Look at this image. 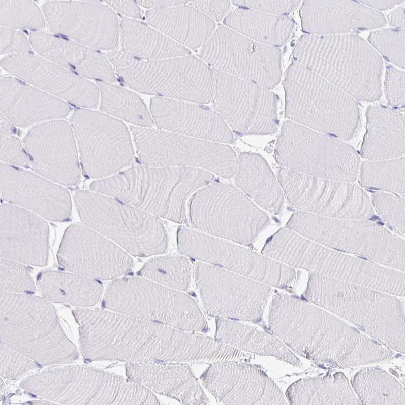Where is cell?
Instances as JSON below:
<instances>
[{"mask_svg": "<svg viewBox=\"0 0 405 405\" xmlns=\"http://www.w3.org/2000/svg\"><path fill=\"white\" fill-rule=\"evenodd\" d=\"M95 355L127 363L216 362L225 344L202 334L114 311L95 312Z\"/></svg>", "mask_w": 405, "mask_h": 405, "instance_id": "6da1fadb", "label": "cell"}, {"mask_svg": "<svg viewBox=\"0 0 405 405\" xmlns=\"http://www.w3.org/2000/svg\"><path fill=\"white\" fill-rule=\"evenodd\" d=\"M293 56L356 100L376 101L382 94V58L356 33L303 35Z\"/></svg>", "mask_w": 405, "mask_h": 405, "instance_id": "7a4b0ae2", "label": "cell"}, {"mask_svg": "<svg viewBox=\"0 0 405 405\" xmlns=\"http://www.w3.org/2000/svg\"><path fill=\"white\" fill-rule=\"evenodd\" d=\"M215 179L211 172L196 167L135 165L93 181L89 188L158 217L182 223L189 196Z\"/></svg>", "mask_w": 405, "mask_h": 405, "instance_id": "3957f363", "label": "cell"}, {"mask_svg": "<svg viewBox=\"0 0 405 405\" xmlns=\"http://www.w3.org/2000/svg\"><path fill=\"white\" fill-rule=\"evenodd\" d=\"M261 252L293 267L404 296L403 271L332 249L287 227L269 238Z\"/></svg>", "mask_w": 405, "mask_h": 405, "instance_id": "277c9868", "label": "cell"}, {"mask_svg": "<svg viewBox=\"0 0 405 405\" xmlns=\"http://www.w3.org/2000/svg\"><path fill=\"white\" fill-rule=\"evenodd\" d=\"M285 116L291 121L344 141L355 134L357 100L312 70L293 60L285 73Z\"/></svg>", "mask_w": 405, "mask_h": 405, "instance_id": "5b68a950", "label": "cell"}, {"mask_svg": "<svg viewBox=\"0 0 405 405\" xmlns=\"http://www.w3.org/2000/svg\"><path fill=\"white\" fill-rule=\"evenodd\" d=\"M304 295L388 347L384 333L404 342V309L394 295L314 273L309 276Z\"/></svg>", "mask_w": 405, "mask_h": 405, "instance_id": "8992f818", "label": "cell"}, {"mask_svg": "<svg viewBox=\"0 0 405 405\" xmlns=\"http://www.w3.org/2000/svg\"><path fill=\"white\" fill-rule=\"evenodd\" d=\"M107 57L122 81L136 91L197 104L213 98V70L191 55L147 60L114 50Z\"/></svg>", "mask_w": 405, "mask_h": 405, "instance_id": "52a82bcc", "label": "cell"}, {"mask_svg": "<svg viewBox=\"0 0 405 405\" xmlns=\"http://www.w3.org/2000/svg\"><path fill=\"white\" fill-rule=\"evenodd\" d=\"M286 227L332 249L404 271V240L371 221L329 218L297 211Z\"/></svg>", "mask_w": 405, "mask_h": 405, "instance_id": "ba28073f", "label": "cell"}, {"mask_svg": "<svg viewBox=\"0 0 405 405\" xmlns=\"http://www.w3.org/2000/svg\"><path fill=\"white\" fill-rule=\"evenodd\" d=\"M74 200L84 225L127 253L147 257L166 252L167 233L157 216L95 192L78 191Z\"/></svg>", "mask_w": 405, "mask_h": 405, "instance_id": "9c48e42d", "label": "cell"}, {"mask_svg": "<svg viewBox=\"0 0 405 405\" xmlns=\"http://www.w3.org/2000/svg\"><path fill=\"white\" fill-rule=\"evenodd\" d=\"M103 305L113 311L179 329L204 331L206 320L190 296L143 277H123L108 286Z\"/></svg>", "mask_w": 405, "mask_h": 405, "instance_id": "30bf717a", "label": "cell"}, {"mask_svg": "<svg viewBox=\"0 0 405 405\" xmlns=\"http://www.w3.org/2000/svg\"><path fill=\"white\" fill-rule=\"evenodd\" d=\"M274 154L283 168L336 181L353 182L360 165L357 153L345 141L292 121L283 124Z\"/></svg>", "mask_w": 405, "mask_h": 405, "instance_id": "8fae6325", "label": "cell"}, {"mask_svg": "<svg viewBox=\"0 0 405 405\" xmlns=\"http://www.w3.org/2000/svg\"><path fill=\"white\" fill-rule=\"evenodd\" d=\"M189 219L195 228L245 246L251 245L270 223L266 213L240 189L217 183L192 195Z\"/></svg>", "mask_w": 405, "mask_h": 405, "instance_id": "7c38bea8", "label": "cell"}, {"mask_svg": "<svg viewBox=\"0 0 405 405\" xmlns=\"http://www.w3.org/2000/svg\"><path fill=\"white\" fill-rule=\"evenodd\" d=\"M130 129L144 165L196 167L228 179L237 173L238 159L228 145L160 129L136 126Z\"/></svg>", "mask_w": 405, "mask_h": 405, "instance_id": "4fadbf2b", "label": "cell"}, {"mask_svg": "<svg viewBox=\"0 0 405 405\" xmlns=\"http://www.w3.org/2000/svg\"><path fill=\"white\" fill-rule=\"evenodd\" d=\"M177 243L182 254L269 286L290 289L297 280L293 267L209 234L181 227Z\"/></svg>", "mask_w": 405, "mask_h": 405, "instance_id": "5bb4252c", "label": "cell"}, {"mask_svg": "<svg viewBox=\"0 0 405 405\" xmlns=\"http://www.w3.org/2000/svg\"><path fill=\"white\" fill-rule=\"evenodd\" d=\"M82 167L93 178L117 173L133 162L135 154L124 123L89 109H77L70 118Z\"/></svg>", "mask_w": 405, "mask_h": 405, "instance_id": "9a60e30c", "label": "cell"}, {"mask_svg": "<svg viewBox=\"0 0 405 405\" xmlns=\"http://www.w3.org/2000/svg\"><path fill=\"white\" fill-rule=\"evenodd\" d=\"M280 186L295 208L326 217L370 220L375 216L371 199L357 185L315 177L282 168Z\"/></svg>", "mask_w": 405, "mask_h": 405, "instance_id": "2e32d148", "label": "cell"}, {"mask_svg": "<svg viewBox=\"0 0 405 405\" xmlns=\"http://www.w3.org/2000/svg\"><path fill=\"white\" fill-rule=\"evenodd\" d=\"M201 56L216 69L270 90L282 76L281 51L226 26L218 27L202 46Z\"/></svg>", "mask_w": 405, "mask_h": 405, "instance_id": "e0dca14e", "label": "cell"}, {"mask_svg": "<svg viewBox=\"0 0 405 405\" xmlns=\"http://www.w3.org/2000/svg\"><path fill=\"white\" fill-rule=\"evenodd\" d=\"M196 281L206 313L216 318L259 323L269 285L206 263H197Z\"/></svg>", "mask_w": 405, "mask_h": 405, "instance_id": "ac0fdd59", "label": "cell"}, {"mask_svg": "<svg viewBox=\"0 0 405 405\" xmlns=\"http://www.w3.org/2000/svg\"><path fill=\"white\" fill-rule=\"evenodd\" d=\"M216 111L237 133L271 134L278 127L277 98L270 90L213 69Z\"/></svg>", "mask_w": 405, "mask_h": 405, "instance_id": "d6986e66", "label": "cell"}, {"mask_svg": "<svg viewBox=\"0 0 405 405\" xmlns=\"http://www.w3.org/2000/svg\"><path fill=\"white\" fill-rule=\"evenodd\" d=\"M50 30L97 50H114L120 24L116 13L98 1H48L42 6Z\"/></svg>", "mask_w": 405, "mask_h": 405, "instance_id": "ffe728a7", "label": "cell"}, {"mask_svg": "<svg viewBox=\"0 0 405 405\" xmlns=\"http://www.w3.org/2000/svg\"><path fill=\"white\" fill-rule=\"evenodd\" d=\"M64 268L94 279H111L131 271L133 261L116 243L85 225L65 230L57 253Z\"/></svg>", "mask_w": 405, "mask_h": 405, "instance_id": "44dd1931", "label": "cell"}, {"mask_svg": "<svg viewBox=\"0 0 405 405\" xmlns=\"http://www.w3.org/2000/svg\"><path fill=\"white\" fill-rule=\"evenodd\" d=\"M200 379L216 400L224 404H288L270 377L258 366L242 361L212 363Z\"/></svg>", "mask_w": 405, "mask_h": 405, "instance_id": "7402d4cb", "label": "cell"}, {"mask_svg": "<svg viewBox=\"0 0 405 405\" xmlns=\"http://www.w3.org/2000/svg\"><path fill=\"white\" fill-rule=\"evenodd\" d=\"M74 134L70 124L60 119L32 128L23 139L31 166L55 183L65 186L77 184L81 170Z\"/></svg>", "mask_w": 405, "mask_h": 405, "instance_id": "603a6c76", "label": "cell"}, {"mask_svg": "<svg viewBox=\"0 0 405 405\" xmlns=\"http://www.w3.org/2000/svg\"><path fill=\"white\" fill-rule=\"evenodd\" d=\"M1 65L14 77L67 103L85 109L98 104L97 84L39 55H6Z\"/></svg>", "mask_w": 405, "mask_h": 405, "instance_id": "cb8c5ba5", "label": "cell"}, {"mask_svg": "<svg viewBox=\"0 0 405 405\" xmlns=\"http://www.w3.org/2000/svg\"><path fill=\"white\" fill-rule=\"evenodd\" d=\"M1 195L5 201L47 220H68L71 213L69 192L59 185L32 172L1 162Z\"/></svg>", "mask_w": 405, "mask_h": 405, "instance_id": "d4e9b609", "label": "cell"}, {"mask_svg": "<svg viewBox=\"0 0 405 405\" xmlns=\"http://www.w3.org/2000/svg\"><path fill=\"white\" fill-rule=\"evenodd\" d=\"M0 220L1 257L26 265L47 264L49 226L43 218L18 206L3 203Z\"/></svg>", "mask_w": 405, "mask_h": 405, "instance_id": "484cf974", "label": "cell"}, {"mask_svg": "<svg viewBox=\"0 0 405 405\" xmlns=\"http://www.w3.org/2000/svg\"><path fill=\"white\" fill-rule=\"evenodd\" d=\"M154 124L160 129L191 137L232 143L234 136L216 111L205 106L160 97L150 100Z\"/></svg>", "mask_w": 405, "mask_h": 405, "instance_id": "4316f807", "label": "cell"}, {"mask_svg": "<svg viewBox=\"0 0 405 405\" xmlns=\"http://www.w3.org/2000/svg\"><path fill=\"white\" fill-rule=\"evenodd\" d=\"M300 16L303 31L311 35L355 33L386 25L381 12L359 1H305Z\"/></svg>", "mask_w": 405, "mask_h": 405, "instance_id": "83f0119b", "label": "cell"}, {"mask_svg": "<svg viewBox=\"0 0 405 405\" xmlns=\"http://www.w3.org/2000/svg\"><path fill=\"white\" fill-rule=\"evenodd\" d=\"M29 40L39 56L87 79L114 82L115 72L106 55L68 38L32 31Z\"/></svg>", "mask_w": 405, "mask_h": 405, "instance_id": "f1b7e54d", "label": "cell"}, {"mask_svg": "<svg viewBox=\"0 0 405 405\" xmlns=\"http://www.w3.org/2000/svg\"><path fill=\"white\" fill-rule=\"evenodd\" d=\"M0 106L1 113L21 127L63 118L71 110L64 100L8 75L1 77Z\"/></svg>", "mask_w": 405, "mask_h": 405, "instance_id": "f546056e", "label": "cell"}, {"mask_svg": "<svg viewBox=\"0 0 405 405\" xmlns=\"http://www.w3.org/2000/svg\"><path fill=\"white\" fill-rule=\"evenodd\" d=\"M128 378L182 404H208L209 400L191 368L183 364L127 363Z\"/></svg>", "mask_w": 405, "mask_h": 405, "instance_id": "4dcf8cb0", "label": "cell"}, {"mask_svg": "<svg viewBox=\"0 0 405 405\" xmlns=\"http://www.w3.org/2000/svg\"><path fill=\"white\" fill-rule=\"evenodd\" d=\"M366 132L361 145L362 157L381 160L401 157L404 154V117L400 112L381 105L369 106L366 113Z\"/></svg>", "mask_w": 405, "mask_h": 405, "instance_id": "1f68e13d", "label": "cell"}, {"mask_svg": "<svg viewBox=\"0 0 405 405\" xmlns=\"http://www.w3.org/2000/svg\"><path fill=\"white\" fill-rule=\"evenodd\" d=\"M145 17L147 22L157 30L192 49L203 46L215 29L213 20L186 4L150 9Z\"/></svg>", "mask_w": 405, "mask_h": 405, "instance_id": "d6a6232c", "label": "cell"}, {"mask_svg": "<svg viewBox=\"0 0 405 405\" xmlns=\"http://www.w3.org/2000/svg\"><path fill=\"white\" fill-rule=\"evenodd\" d=\"M236 175L237 186L248 198L269 213L280 212L284 193L268 164L260 155L240 153Z\"/></svg>", "mask_w": 405, "mask_h": 405, "instance_id": "836d02e7", "label": "cell"}, {"mask_svg": "<svg viewBox=\"0 0 405 405\" xmlns=\"http://www.w3.org/2000/svg\"><path fill=\"white\" fill-rule=\"evenodd\" d=\"M215 338L240 350L271 356L294 366L300 364L299 359L274 334L234 320L216 318Z\"/></svg>", "mask_w": 405, "mask_h": 405, "instance_id": "e575fe53", "label": "cell"}, {"mask_svg": "<svg viewBox=\"0 0 405 405\" xmlns=\"http://www.w3.org/2000/svg\"><path fill=\"white\" fill-rule=\"evenodd\" d=\"M120 26L122 51L134 58L155 60L191 54L185 46L140 21L124 18Z\"/></svg>", "mask_w": 405, "mask_h": 405, "instance_id": "d590c367", "label": "cell"}, {"mask_svg": "<svg viewBox=\"0 0 405 405\" xmlns=\"http://www.w3.org/2000/svg\"><path fill=\"white\" fill-rule=\"evenodd\" d=\"M225 26L260 43L278 48L289 39L294 21L287 16H277L239 8L224 19Z\"/></svg>", "mask_w": 405, "mask_h": 405, "instance_id": "8d00e7d4", "label": "cell"}, {"mask_svg": "<svg viewBox=\"0 0 405 405\" xmlns=\"http://www.w3.org/2000/svg\"><path fill=\"white\" fill-rule=\"evenodd\" d=\"M36 283L40 293L48 299L73 305H94L99 299L103 288L95 279L55 271L40 273Z\"/></svg>", "mask_w": 405, "mask_h": 405, "instance_id": "74e56055", "label": "cell"}, {"mask_svg": "<svg viewBox=\"0 0 405 405\" xmlns=\"http://www.w3.org/2000/svg\"><path fill=\"white\" fill-rule=\"evenodd\" d=\"M96 84L102 111L136 126L153 128L155 125L150 113L137 94L110 82L97 81Z\"/></svg>", "mask_w": 405, "mask_h": 405, "instance_id": "f35d334b", "label": "cell"}, {"mask_svg": "<svg viewBox=\"0 0 405 405\" xmlns=\"http://www.w3.org/2000/svg\"><path fill=\"white\" fill-rule=\"evenodd\" d=\"M404 157L367 160L361 166L359 182L362 187L394 193H404Z\"/></svg>", "mask_w": 405, "mask_h": 405, "instance_id": "ab89813d", "label": "cell"}, {"mask_svg": "<svg viewBox=\"0 0 405 405\" xmlns=\"http://www.w3.org/2000/svg\"><path fill=\"white\" fill-rule=\"evenodd\" d=\"M140 276L179 291L188 289L191 265L185 257L168 255L149 260L138 272Z\"/></svg>", "mask_w": 405, "mask_h": 405, "instance_id": "60d3db41", "label": "cell"}, {"mask_svg": "<svg viewBox=\"0 0 405 405\" xmlns=\"http://www.w3.org/2000/svg\"><path fill=\"white\" fill-rule=\"evenodd\" d=\"M1 26L14 29L40 31L45 27L44 15L32 1H0Z\"/></svg>", "mask_w": 405, "mask_h": 405, "instance_id": "b9f144b4", "label": "cell"}, {"mask_svg": "<svg viewBox=\"0 0 405 405\" xmlns=\"http://www.w3.org/2000/svg\"><path fill=\"white\" fill-rule=\"evenodd\" d=\"M371 201L382 221L394 233L404 237V196L396 193L379 191L371 195Z\"/></svg>", "mask_w": 405, "mask_h": 405, "instance_id": "7bdbcfd3", "label": "cell"}, {"mask_svg": "<svg viewBox=\"0 0 405 405\" xmlns=\"http://www.w3.org/2000/svg\"><path fill=\"white\" fill-rule=\"evenodd\" d=\"M404 30L381 29L371 32L368 42L385 59L404 69Z\"/></svg>", "mask_w": 405, "mask_h": 405, "instance_id": "ee69618b", "label": "cell"}, {"mask_svg": "<svg viewBox=\"0 0 405 405\" xmlns=\"http://www.w3.org/2000/svg\"><path fill=\"white\" fill-rule=\"evenodd\" d=\"M0 287L3 292H33L35 285L30 269L24 264L1 257Z\"/></svg>", "mask_w": 405, "mask_h": 405, "instance_id": "f6af8a7d", "label": "cell"}, {"mask_svg": "<svg viewBox=\"0 0 405 405\" xmlns=\"http://www.w3.org/2000/svg\"><path fill=\"white\" fill-rule=\"evenodd\" d=\"M404 72L391 66L387 68L384 89L389 105L402 108L405 105Z\"/></svg>", "mask_w": 405, "mask_h": 405, "instance_id": "bcb514c9", "label": "cell"}, {"mask_svg": "<svg viewBox=\"0 0 405 405\" xmlns=\"http://www.w3.org/2000/svg\"><path fill=\"white\" fill-rule=\"evenodd\" d=\"M239 8L251 9L267 14L286 16L300 4V1H232Z\"/></svg>", "mask_w": 405, "mask_h": 405, "instance_id": "7dc6e473", "label": "cell"}, {"mask_svg": "<svg viewBox=\"0 0 405 405\" xmlns=\"http://www.w3.org/2000/svg\"><path fill=\"white\" fill-rule=\"evenodd\" d=\"M1 54H31L32 46L26 36L17 30L1 26Z\"/></svg>", "mask_w": 405, "mask_h": 405, "instance_id": "c3c4849f", "label": "cell"}, {"mask_svg": "<svg viewBox=\"0 0 405 405\" xmlns=\"http://www.w3.org/2000/svg\"><path fill=\"white\" fill-rule=\"evenodd\" d=\"M1 160L19 166L29 167L31 165L29 156L20 142L14 136L1 138Z\"/></svg>", "mask_w": 405, "mask_h": 405, "instance_id": "681fc988", "label": "cell"}, {"mask_svg": "<svg viewBox=\"0 0 405 405\" xmlns=\"http://www.w3.org/2000/svg\"><path fill=\"white\" fill-rule=\"evenodd\" d=\"M191 3L192 6L216 21L223 19L231 6L229 1H192Z\"/></svg>", "mask_w": 405, "mask_h": 405, "instance_id": "f907efd6", "label": "cell"}, {"mask_svg": "<svg viewBox=\"0 0 405 405\" xmlns=\"http://www.w3.org/2000/svg\"><path fill=\"white\" fill-rule=\"evenodd\" d=\"M104 2L123 15L133 19L142 18L141 9L136 1H105Z\"/></svg>", "mask_w": 405, "mask_h": 405, "instance_id": "816d5d0a", "label": "cell"}, {"mask_svg": "<svg viewBox=\"0 0 405 405\" xmlns=\"http://www.w3.org/2000/svg\"><path fill=\"white\" fill-rule=\"evenodd\" d=\"M137 3L142 7L150 9H164L183 5L189 2L187 1H137Z\"/></svg>", "mask_w": 405, "mask_h": 405, "instance_id": "f5cc1de1", "label": "cell"}, {"mask_svg": "<svg viewBox=\"0 0 405 405\" xmlns=\"http://www.w3.org/2000/svg\"><path fill=\"white\" fill-rule=\"evenodd\" d=\"M404 7H399L392 12L387 16L389 23L392 26L401 29L404 28Z\"/></svg>", "mask_w": 405, "mask_h": 405, "instance_id": "db71d44e", "label": "cell"}, {"mask_svg": "<svg viewBox=\"0 0 405 405\" xmlns=\"http://www.w3.org/2000/svg\"><path fill=\"white\" fill-rule=\"evenodd\" d=\"M360 3L366 6L379 10L391 9L395 5L403 2V1H359Z\"/></svg>", "mask_w": 405, "mask_h": 405, "instance_id": "11a10c76", "label": "cell"}, {"mask_svg": "<svg viewBox=\"0 0 405 405\" xmlns=\"http://www.w3.org/2000/svg\"><path fill=\"white\" fill-rule=\"evenodd\" d=\"M16 129L13 123L5 116L1 113L0 115V137L12 136L16 132Z\"/></svg>", "mask_w": 405, "mask_h": 405, "instance_id": "9f6ffc18", "label": "cell"}]
</instances>
